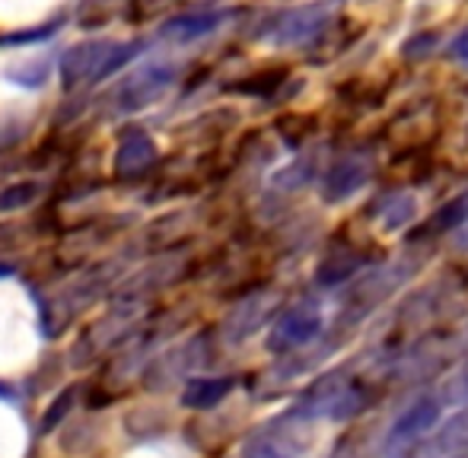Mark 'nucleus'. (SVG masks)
I'll list each match as a JSON object with an SVG mask.
<instances>
[{
  "mask_svg": "<svg viewBox=\"0 0 468 458\" xmlns=\"http://www.w3.org/2000/svg\"><path fill=\"white\" fill-rule=\"evenodd\" d=\"M328 26H332V6L319 0V4L290 6V10L278 13L259 36L278 48H296V45H309L322 38Z\"/></svg>",
  "mask_w": 468,
  "mask_h": 458,
  "instance_id": "2",
  "label": "nucleus"
},
{
  "mask_svg": "<svg viewBox=\"0 0 468 458\" xmlns=\"http://www.w3.org/2000/svg\"><path fill=\"white\" fill-rule=\"evenodd\" d=\"M287 70H265V74H255V80H246V83H233L236 93H249V96H268L283 83Z\"/></svg>",
  "mask_w": 468,
  "mask_h": 458,
  "instance_id": "16",
  "label": "nucleus"
},
{
  "mask_svg": "<svg viewBox=\"0 0 468 458\" xmlns=\"http://www.w3.org/2000/svg\"><path fill=\"white\" fill-rule=\"evenodd\" d=\"M446 57L456 64H463V68H468V26L465 29H459L456 36L450 38V45H446Z\"/></svg>",
  "mask_w": 468,
  "mask_h": 458,
  "instance_id": "21",
  "label": "nucleus"
},
{
  "mask_svg": "<svg viewBox=\"0 0 468 458\" xmlns=\"http://www.w3.org/2000/svg\"><path fill=\"white\" fill-rule=\"evenodd\" d=\"M233 391V379L229 376H204V379H191L182 391V404L191 411H207L214 404H220L223 398Z\"/></svg>",
  "mask_w": 468,
  "mask_h": 458,
  "instance_id": "13",
  "label": "nucleus"
},
{
  "mask_svg": "<svg viewBox=\"0 0 468 458\" xmlns=\"http://www.w3.org/2000/svg\"><path fill=\"white\" fill-rule=\"evenodd\" d=\"M414 458H468V404L446 417L424 440Z\"/></svg>",
  "mask_w": 468,
  "mask_h": 458,
  "instance_id": "8",
  "label": "nucleus"
},
{
  "mask_svg": "<svg viewBox=\"0 0 468 458\" xmlns=\"http://www.w3.org/2000/svg\"><path fill=\"white\" fill-rule=\"evenodd\" d=\"M283 421H287V430H278V423H271V427L265 430V433H255L252 440L246 442V458H296L306 449V436L303 433V417L296 414H283Z\"/></svg>",
  "mask_w": 468,
  "mask_h": 458,
  "instance_id": "7",
  "label": "nucleus"
},
{
  "mask_svg": "<svg viewBox=\"0 0 468 458\" xmlns=\"http://www.w3.org/2000/svg\"><path fill=\"white\" fill-rule=\"evenodd\" d=\"M154 162H156V147L147 134L131 130V134L122 137L118 153H115V172L122 175V179H134V175L147 172Z\"/></svg>",
  "mask_w": 468,
  "mask_h": 458,
  "instance_id": "10",
  "label": "nucleus"
},
{
  "mask_svg": "<svg viewBox=\"0 0 468 458\" xmlns=\"http://www.w3.org/2000/svg\"><path fill=\"white\" fill-rule=\"evenodd\" d=\"M229 19L227 10H201V13H182V16L169 19L166 26H163V38H169V42H197V38L210 36V32H217L223 23Z\"/></svg>",
  "mask_w": 468,
  "mask_h": 458,
  "instance_id": "9",
  "label": "nucleus"
},
{
  "mask_svg": "<svg viewBox=\"0 0 468 458\" xmlns=\"http://www.w3.org/2000/svg\"><path fill=\"white\" fill-rule=\"evenodd\" d=\"M58 23H45L38 29H26V32H10V36H0V45H32V42H42V38L55 36Z\"/></svg>",
  "mask_w": 468,
  "mask_h": 458,
  "instance_id": "20",
  "label": "nucleus"
},
{
  "mask_svg": "<svg viewBox=\"0 0 468 458\" xmlns=\"http://www.w3.org/2000/svg\"><path fill=\"white\" fill-rule=\"evenodd\" d=\"M440 414H443V398L424 395L414 404H408L388 427L386 440H382V458H414L424 440L440 427Z\"/></svg>",
  "mask_w": 468,
  "mask_h": 458,
  "instance_id": "1",
  "label": "nucleus"
},
{
  "mask_svg": "<svg viewBox=\"0 0 468 458\" xmlns=\"http://www.w3.org/2000/svg\"><path fill=\"white\" fill-rule=\"evenodd\" d=\"M325 328V316L315 299H303V303L290 306L287 312L274 322L271 335H268V350L271 353H290L300 347L313 344Z\"/></svg>",
  "mask_w": 468,
  "mask_h": 458,
  "instance_id": "3",
  "label": "nucleus"
},
{
  "mask_svg": "<svg viewBox=\"0 0 468 458\" xmlns=\"http://www.w3.org/2000/svg\"><path fill=\"white\" fill-rule=\"evenodd\" d=\"M38 188L32 182H23V185H13L6 192H0V211H16V207H26L32 198H36Z\"/></svg>",
  "mask_w": 468,
  "mask_h": 458,
  "instance_id": "18",
  "label": "nucleus"
},
{
  "mask_svg": "<svg viewBox=\"0 0 468 458\" xmlns=\"http://www.w3.org/2000/svg\"><path fill=\"white\" fill-rule=\"evenodd\" d=\"M176 77H179V68L173 64H150V68L137 70L115 89V109L118 112H141V109L154 106L173 89Z\"/></svg>",
  "mask_w": 468,
  "mask_h": 458,
  "instance_id": "4",
  "label": "nucleus"
},
{
  "mask_svg": "<svg viewBox=\"0 0 468 458\" xmlns=\"http://www.w3.org/2000/svg\"><path fill=\"white\" fill-rule=\"evenodd\" d=\"M468 226V192H463L459 198L446 201L424 226H420V235H440V233H459V229Z\"/></svg>",
  "mask_w": 468,
  "mask_h": 458,
  "instance_id": "14",
  "label": "nucleus"
},
{
  "mask_svg": "<svg viewBox=\"0 0 468 458\" xmlns=\"http://www.w3.org/2000/svg\"><path fill=\"white\" fill-rule=\"evenodd\" d=\"M70 404H74V389L61 391V395L55 398V404H51V411L42 417V433H51V430L58 427V423L64 421V414L70 411Z\"/></svg>",
  "mask_w": 468,
  "mask_h": 458,
  "instance_id": "19",
  "label": "nucleus"
},
{
  "mask_svg": "<svg viewBox=\"0 0 468 458\" xmlns=\"http://www.w3.org/2000/svg\"><path fill=\"white\" fill-rule=\"evenodd\" d=\"M373 175V156L364 150H351V153H341L332 166L322 175V201L325 204H341L351 194H357L360 188L370 182Z\"/></svg>",
  "mask_w": 468,
  "mask_h": 458,
  "instance_id": "6",
  "label": "nucleus"
},
{
  "mask_svg": "<svg viewBox=\"0 0 468 458\" xmlns=\"http://www.w3.org/2000/svg\"><path fill=\"white\" fill-rule=\"evenodd\" d=\"M6 274H10V267H6V265H0V277H6Z\"/></svg>",
  "mask_w": 468,
  "mask_h": 458,
  "instance_id": "22",
  "label": "nucleus"
},
{
  "mask_svg": "<svg viewBox=\"0 0 468 458\" xmlns=\"http://www.w3.org/2000/svg\"><path fill=\"white\" fill-rule=\"evenodd\" d=\"M328 458H373L370 436H367L364 430H351V433H345L335 442Z\"/></svg>",
  "mask_w": 468,
  "mask_h": 458,
  "instance_id": "15",
  "label": "nucleus"
},
{
  "mask_svg": "<svg viewBox=\"0 0 468 458\" xmlns=\"http://www.w3.org/2000/svg\"><path fill=\"white\" fill-rule=\"evenodd\" d=\"M48 57H36L32 64H23V68L10 70V80L13 83H23V87H42L48 80Z\"/></svg>",
  "mask_w": 468,
  "mask_h": 458,
  "instance_id": "17",
  "label": "nucleus"
},
{
  "mask_svg": "<svg viewBox=\"0 0 468 458\" xmlns=\"http://www.w3.org/2000/svg\"><path fill=\"white\" fill-rule=\"evenodd\" d=\"M370 213L379 220V226L386 229V233H392V229H405L411 224L414 213H418V201L408 192H388L373 201Z\"/></svg>",
  "mask_w": 468,
  "mask_h": 458,
  "instance_id": "12",
  "label": "nucleus"
},
{
  "mask_svg": "<svg viewBox=\"0 0 468 458\" xmlns=\"http://www.w3.org/2000/svg\"><path fill=\"white\" fill-rule=\"evenodd\" d=\"M115 48H118V42H112V38H90V42H80L64 51V57H61L64 89H74V87H80V83L105 80V68H109Z\"/></svg>",
  "mask_w": 468,
  "mask_h": 458,
  "instance_id": "5",
  "label": "nucleus"
},
{
  "mask_svg": "<svg viewBox=\"0 0 468 458\" xmlns=\"http://www.w3.org/2000/svg\"><path fill=\"white\" fill-rule=\"evenodd\" d=\"M360 265H364V255H360V248L335 245L332 252L322 258L319 271H315V284H319V286L345 284L347 277H354V274L360 271Z\"/></svg>",
  "mask_w": 468,
  "mask_h": 458,
  "instance_id": "11",
  "label": "nucleus"
}]
</instances>
